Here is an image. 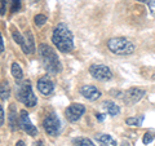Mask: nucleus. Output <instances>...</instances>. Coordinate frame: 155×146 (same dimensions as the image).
<instances>
[{"mask_svg": "<svg viewBox=\"0 0 155 146\" xmlns=\"http://www.w3.org/2000/svg\"><path fill=\"white\" fill-rule=\"evenodd\" d=\"M38 89L41 95L49 96L53 93V91H54V85H53V83L48 79L47 76H44L38 80Z\"/></svg>", "mask_w": 155, "mask_h": 146, "instance_id": "10", "label": "nucleus"}, {"mask_svg": "<svg viewBox=\"0 0 155 146\" xmlns=\"http://www.w3.org/2000/svg\"><path fill=\"white\" fill-rule=\"evenodd\" d=\"M34 146H43V142L41 141H38L36 144H34Z\"/></svg>", "mask_w": 155, "mask_h": 146, "instance_id": "30", "label": "nucleus"}, {"mask_svg": "<svg viewBox=\"0 0 155 146\" xmlns=\"http://www.w3.org/2000/svg\"><path fill=\"white\" fill-rule=\"evenodd\" d=\"M104 108L106 109V111H107L111 116H115V115H118L120 113L119 106L116 104H114V102H109V101L104 102Z\"/></svg>", "mask_w": 155, "mask_h": 146, "instance_id": "16", "label": "nucleus"}, {"mask_svg": "<svg viewBox=\"0 0 155 146\" xmlns=\"http://www.w3.org/2000/svg\"><path fill=\"white\" fill-rule=\"evenodd\" d=\"M80 93L83 95L84 98L89 100V101H96V100H98L101 97V92L97 89L96 87H93V85H84V87H81Z\"/></svg>", "mask_w": 155, "mask_h": 146, "instance_id": "11", "label": "nucleus"}, {"mask_svg": "<svg viewBox=\"0 0 155 146\" xmlns=\"http://www.w3.org/2000/svg\"><path fill=\"white\" fill-rule=\"evenodd\" d=\"M17 97L18 100L22 102V104H25L27 108H34V106L36 105V97L34 95L32 92V88H31V83L30 81H23L21 85H19L18 88V93H17Z\"/></svg>", "mask_w": 155, "mask_h": 146, "instance_id": "4", "label": "nucleus"}, {"mask_svg": "<svg viewBox=\"0 0 155 146\" xmlns=\"http://www.w3.org/2000/svg\"><path fill=\"white\" fill-rule=\"evenodd\" d=\"M52 41L58 51L64 53H69L74 48V36L65 23H58L57 27L53 30Z\"/></svg>", "mask_w": 155, "mask_h": 146, "instance_id": "1", "label": "nucleus"}, {"mask_svg": "<svg viewBox=\"0 0 155 146\" xmlns=\"http://www.w3.org/2000/svg\"><path fill=\"white\" fill-rule=\"evenodd\" d=\"M76 146H96L89 138H78L75 141Z\"/></svg>", "mask_w": 155, "mask_h": 146, "instance_id": "21", "label": "nucleus"}, {"mask_svg": "<svg viewBox=\"0 0 155 146\" xmlns=\"http://www.w3.org/2000/svg\"><path fill=\"white\" fill-rule=\"evenodd\" d=\"M16 146H26V145H25V142H23V141H18Z\"/></svg>", "mask_w": 155, "mask_h": 146, "instance_id": "29", "label": "nucleus"}, {"mask_svg": "<svg viewBox=\"0 0 155 146\" xmlns=\"http://www.w3.org/2000/svg\"><path fill=\"white\" fill-rule=\"evenodd\" d=\"M19 9H21V0H12L11 11L12 12H18Z\"/></svg>", "mask_w": 155, "mask_h": 146, "instance_id": "24", "label": "nucleus"}, {"mask_svg": "<svg viewBox=\"0 0 155 146\" xmlns=\"http://www.w3.org/2000/svg\"><path fill=\"white\" fill-rule=\"evenodd\" d=\"M5 7H7V0H0V14L2 16L5 14Z\"/></svg>", "mask_w": 155, "mask_h": 146, "instance_id": "25", "label": "nucleus"}, {"mask_svg": "<svg viewBox=\"0 0 155 146\" xmlns=\"http://www.w3.org/2000/svg\"><path fill=\"white\" fill-rule=\"evenodd\" d=\"M43 127H44L45 132L49 136H58L61 131V123L54 114H51L43 121Z\"/></svg>", "mask_w": 155, "mask_h": 146, "instance_id": "6", "label": "nucleus"}, {"mask_svg": "<svg viewBox=\"0 0 155 146\" xmlns=\"http://www.w3.org/2000/svg\"><path fill=\"white\" fill-rule=\"evenodd\" d=\"M12 75H13V78H14L16 80L22 79V76H23L22 69L19 67V65L17 64V62H14V64L12 65Z\"/></svg>", "mask_w": 155, "mask_h": 146, "instance_id": "17", "label": "nucleus"}, {"mask_svg": "<svg viewBox=\"0 0 155 146\" xmlns=\"http://www.w3.org/2000/svg\"><path fill=\"white\" fill-rule=\"evenodd\" d=\"M4 124V110L2 108V105H0V125Z\"/></svg>", "mask_w": 155, "mask_h": 146, "instance_id": "26", "label": "nucleus"}, {"mask_svg": "<svg viewBox=\"0 0 155 146\" xmlns=\"http://www.w3.org/2000/svg\"><path fill=\"white\" fill-rule=\"evenodd\" d=\"M107 48L114 55L127 56L134 52V44L127 38H113L107 41Z\"/></svg>", "mask_w": 155, "mask_h": 146, "instance_id": "3", "label": "nucleus"}, {"mask_svg": "<svg viewBox=\"0 0 155 146\" xmlns=\"http://www.w3.org/2000/svg\"><path fill=\"white\" fill-rule=\"evenodd\" d=\"M26 40H23L22 43V51L26 53V55H30V53H32L34 51H35V44H34V36L31 31H27L26 34Z\"/></svg>", "mask_w": 155, "mask_h": 146, "instance_id": "12", "label": "nucleus"}, {"mask_svg": "<svg viewBox=\"0 0 155 146\" xmlns=\"http://www.w3.org/2000/svg\"><path fill=\"white\" fill-rule=\"evenodd\" d=\"M18 124L19 127H21L27 134L30 136H36L38 134V129L36 127L31 123L30 118H28V113L26 110H22L21 113H19V119H18Z\"/></svg>", "mask_w": 155, "mask_h": 146, "instance_id": "7", "label": "nucleus"}, {"mask_svg": "<svg viewBox=\"0 0 155 146\" xmlns=\"http://www.w3.org/2000/svg\"><path fill=\"white\" fill-rule=\"evenodd\" d=\"M11 96V87L7 80H3L0 83V100L2 101H7Z\"/></svg>", "mask_w": 155, "mask_h": 146, "instance_id": "14", "label": "nucleus"}, {"mask_svg": "<svg viewBox=\"0 0 155 146\" xmlns=\"http://www.w3.org/2000/svg\"><path fill=\"white\" fill-rule=\"evenodd\" d=\"M145 93H146V92L141 88H130L123 95V98L128 105H133L136 102H138L140 100H142Z\"/></svg>", "mask_w": 155, "mask_h": 146, "instance_id": "9", "label": "nucleus"}, {"mask_svg": "<svg viewBox=\"0 0 155 146\" xmlns=\"http://www.w3.org/2000/svg\"><path fill=\"white\" fill-rule=\"evenodd\" d=\"M17 116H16V109H14V105H11L9 108V125H11L12 131H16L18 128L17 125Z\"/></svg>", "mask_w": 155, "mask_h": 146, "instance_id": "15", "label": "nucleus"}, {"mask_svg": "<svg viewBox=\"0 0 155 146\" xmlns=\"http://www.w3.org/2000/svg\"><path fill=\"white\" fill-rule=\"evenodd\" d=\"M97 119H98V120H104L105 116H104L102 114H97Z\"/></svg>", "mask_w": 155, "mask_h": 146, "instance_id": "28", "label": "nucleus"}, {"mask_svg": "<svg viewBox=\"0 0 155 146\" xmlns=\"http://www.w3.org/2000/svg\"><path fill=\"white\" fill-rule=\"evenodd\" d=\"M143 121V116H137V118H128L125 120V123L128 125H132V127H140Z\"/></svg>", "mask_w": 155, "mask_h": 146, "instance_id": "18", "label": "nucleus"}, {"mask_svg": "<svg viewBox=\"0 0 155 146\" xmlns=\"http://www.w3.org/2000/svg\"><path fill=\"white\" fill-rule=\"evenodd\" d=\"M39 55H40L44 67L48 72H51V74H60L62 71V65L60 62V58L57 57L56 52L49 45L47 44L39 45Z\"/></svg>", "mask_w": 155, "mask_h": 146, "instance_id": "2", "label": "nucleus"}, {"mask_svg": "<svg viewBox=\"0 0 155 146\" xmlns=\"http://www.w3.org/2000/svg\"><path fill=\"white\" fill-rule=\"evenodd\" d=\"M12 36H13V39H14V41L17 43V44H19V45H22V43H23V40L25 39L22 38V35L19 34V31L17 30V28H14V27H12Z\"/></svg>", "mask_w": 155, "mask_h": 146, "instance_id": "20", "label": "nucleus"}, {"mask_svg": "<svg viewBox=\"0 0 155 146\" xmlns=\"http://www.w3.org/2000/svg\"><path fill=\"white\" fill-rule=\"evenodd\" d=\"M96 138L101 146H116V141L110 134H97Z\"/></svg>", "mask_w": 155, "mask_h": 146, "instance_id": "13", "label": "nucleus"}, {"mask_svg": "<svg viewBox=\"0 0 155 146\" xmlns=\"http://www.w3.org/2000/svg\"><path fill=\"white\" fill-rule=\"evenodd\" d=\"M137 2H141L143 4H146L149 11H150V14L155 18V0H137Z\"/></svg>", "mask_w": 155, "mask_h": 146, "instance_id": "19", "label": "nucleus"}, {"mask_svg": "<svg viewBox=\"0 0 155 146\" xmlns=\"http://www.w3.org/2000/svg\"><path fill=\"white\" fill-rule=\"evenodd\" d=\"M89 72L94 79L102 80V81H107L113 78V72H111V70L105 65H98V64L92 65L89 67Z\"/></svg>", "mask_w": 155, "mask_h": 146, "instance_id": "5", "label": "nucleus"}, {"mask_svg": "<svg viewBox=\"0 0 155 146\" xmlns=\"http://www.w3.org/2000/svg\"><path fill=\"white\" fill-rule=\"evenodd\" d=\"M34 22H35L36 26H43L47 22V17L44 14H36L35 18H34Z\"/></svg>", "mask_w": 155, "mask_h": 146, "instance_id": "22", "label": "nucleus"}, {"mask_svg": "<svg viewBox=\"0 0 155 146\" xmlns=\"http://www.w3.org/2000/svg\"><path fill=\"white\" fill-rule=\"evenodd\" d=\"M85 113V108L81 104H72L66 109V118L70 121H76L79 120L83 114Z\"/></svg>", "mask_w": 155, "mask_h": 146, "instance_id": "8", "label": "nucleus"}, {"mask_svg": "<svg viewBox=\"0 0 155 146\" xmlns=\"http://www.w3.org/2000/svg\"><path fill=\"white\" fill-rule=\"evenodd\" d=\"M4 52V43H3V38H2V34H0V53Z\"/></svg>", "mask_w": 155, "mask_h": 146, "instance_id": "27", "label": "nucleus"}, {"mask_svg": "<svg viewBox=\"0 0 155 146\" xmlns=\"http://www.w3.org/2000/svg\"><path fill=\"white\" fill-rule=\"evenodd\" d=\"M155 138V133L154 132H146L143 134V138H142V141H143V144H150L151 141Z\"/></svg>", "mask_w": 155, "mask_h": 146, "instance_id": "23", "label": "nucleus"}]
</instances>
